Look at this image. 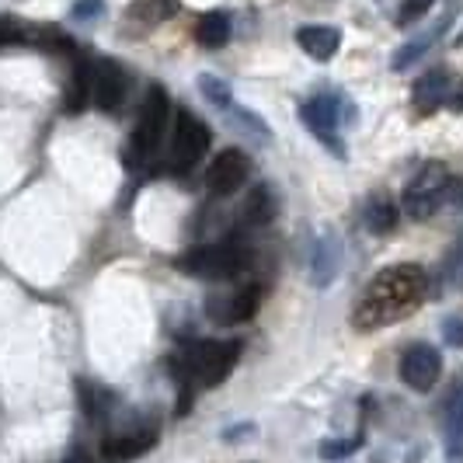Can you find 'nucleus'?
I'll use <instances>...</instances> for the list:
<instances>
[{
  "instance_id": "obj_27",
  "label": "nucleus",
  "mask_w": 463,
  "mask_h": 463,
  "mask_svg": "<svg viewBox=\"0 0 463 463\" xmlns=\"http://www.w3.org/2000/svg\"><path fill=\"white\" fill-rule=\"evenodd\" d=\"M432 7H436V0H404L401 11H397V24H401V28H411V24L421 22Z\"/></svg>"
},
{
  "instance_id": "obj_30",
  "label": "nucleus",
  "mask_w": 463,
  "mask_h": 463,
  "mask_svg": "<svg viewBox=\"0 0 463 463\" xmlns=\"http://www.w3.org/2000/svg\"><path fill=\"white\" fill-rule=\"evenodd\" d=\"M442 342L449 348H463V317H446L442 321Z\"/></svg>"
},
{
  "instance_id": "obj_12",
  "label": "nucleus",
  "mask_w": 463,
  "mask_h": 463,
  "mask_svg": "<svg viewBox=\"0 0 463 463\" xmlns=\"http://www.w3.org/2000/svg\"><path fill=\"white\" fill-rule=\"evenodd\" d=\"M442 446L446 463H463V380L453 383V391L442 401Z\"/></svg>"
},
{
  "instance_id": "obj_35",
  "label": "nucleus",
  "mask_w": 463,
  "mask_h": 463,
  "mask_svg": "<svg viewBox=\"0 0 463 463\" xmlns=\"http://www.w3.org/2000/svg\"><path fill=\"white\" fill-rule=\"evenodd\" d=\"M457 258H463V233L457 237Z\"/></svg>"
},
{
  "instance_id": "obj_32",
  "label": "nucleus",
  "mask_w": 463,
  "mask_h": 463,
  "mask_svg": "<svg viewBox=\"0 0 463 463\" xmlns=\"http://www.w3.org/2000/svg\"><path fill=\"white\" fill-rule=\"evenodd\" d=\"M453 112H463V80H457V88H453V94H449V101H446Z\"/></svg>"
},
{
  "instance_id": "obj_5",
  "label": "nucleus",
  "mask_w": 463,
  "mask_h": 463,
  "mask_svg": "<svg viewBox=\"0 0 463 463\" xmlns=\"http://www.w3.org/2000/svg\"><path fill=\"white\" fill-rule=\"evenodd\" d=\"M449 167L442 161L425 164L415 178L404 188V216L411 220H429L436 209L446 203V188H449Z\"/></svg>"
},
{
  "instance_id": "obj_14",
  "label": "nucleus",
  "mask_w": 463,
  "mask_h": 463,
  "mask_svg": "<svg viewBox=\"0 0 463 463\" xmlns=\"http://www.w3.org/2000/svg\"><path fill=\"white\" fill-rule=\"evenodd\" d=\"M457 7H460V0H453V4L446 7V14H442L439 22L432 24L425 35H418V39H411V43H404V46L397 49L394 56H391V70H397V73H401V70L415 67L418 60H421V56H425V52H429V49L436 46L442 35H446V28H449L453 14H457Z\"/></svg>"
},
{
  "instance_id": "obj_22",
  "label": "nucleus",
  "mask_w": 463,
  "mask_h": 463,
  "mask_svg": "<svg viewBox=\"0 0 463 463\" xmlns=\"http://www.w3.org/2000/svg\"><path fill=\"white\" fill-rule=\"evenodd\" d=\"M126 14L137 24L154 28V24H164L167 18L178 14V0H133V4L126 7Z\"/></svg>"
},
{
  "instance_id": "obj_28",
  "label": "nucleus",
  "mask_w": 463,
  "mask_h": 463,
  "mask_svg": "<svg viewBox=\"0 0 463 463\" xmlns=\"http://www.w3.org/2000/svg\"><path fill=\"white\" fill-rule=\"evenodd\" d=\"M105 14V0H77L70 7V18L73 22H98Z\"/></svg>"
},
{
  "instance_id": "obj_20",
  "label": "nucleus",
  "mask_w": 463,
  "mask_h": 463,
  "mask_svg": "<svg viewBox=\"0 0 463 463\" xmlns=\"http://www.w3.org/2000/svg\"><path fill=\"white\" fill-rule=\"evenodd\" d=\"M397 220H401V209H397L387 195H373L370 203H366V209H363V223H366V231L376 233V237L394 231Z\"/></svg>"
},
{
  "instance_id": "obj_29",
  "label": "nucleus",
  "mask_w": 463,
  "mask_h": 463,
  "mask_svg": "<svg viewBox=\"0 0 463 463\" xmlns=\"http://www.w3.org/2000/svg\"><path fill=\"white\" fill-rule=\"evenodd\" d=\"M28 43V32L11 18H0V49L4 46H24Z\"/></svg>"
},
{
  "instance_id": "obj_11",
  "label": "nucleus",
  "mask_w": 463,
  "mask_h": 463,
  "mask_svg": "<svg viewBox=\"0 0 463 463\" xmlns=\"http://www.w3.org/2000/svg\"><path fill=\"white\" fill-rule=\"evenodd\" d=\"M342 258H345V248H342L338 233L325 231L314 241V251H310V282L317 289H327L338 276V269H342Z\"/></svg>"
},
{
  "instance_id": "obj_4",
  "label": "nucleus",
  "mask_w": 463,
  "mask_h": 463,
  "mask_svg": "<svg viewBox=\"0 0 463 463\" xmlns=\"http://www.w3.org/2000/svg\"><path fill=\"white\" fill-rule=\"evenodd\" d=\"M300 118H303V126L321 139L335 157H345L348 150L338 133H342V122H345V118L355 122V105H352V101H345L342 94H317V98L303 101Z\"/></svg>"
},
{
  "instance_id": "obj_17",
  "label": "nucleus",
  "mask_w": 463,
  "mask_h": 463,
  "mask_svg": "<svg viewBox=\"0 0 463 463\" xmlns=\"http://www.w3.org/2000/svg\"><path fill=\"white\" fill-rule=\"evenodd\" d=\"M297 43H300V49L310 60L327 63L338 52V46H342V32L331 28V24H303L300 32H297Z\"/></svg>"
},
{
  "instance_id": "obj_16",
  "label": "nucleus",
  "mask_w": 463,
  "mask_h": 463,
  "mask_svg": "<svg viewBox=\"0 0 463 463\" xmlns=\"http://www.w3.org/2000/svg\"><path fill=\"white\" fill-rule=\"evenodd\" d=\"M457 88V80H453V73L449 70H432V73H425L421 80H415V91H411V101H415L418 112H436L439 105L449 101V94Z\"/></svg>"
},
{
  "instance_id": "obj_1",
  "label": "nucleus",
  "mask_w": 463,
  "mask_h": 463,
  "mask_svg": "<svg viewBox=\"0 0 463 463\" xmlns=\"http://www.w3.org/2000/svg\"><path fill=\"white\" fill-rule=\"evenodd\" d=\"M425 289H429V276L421 265H391L373 279L366 293L359 297L352 325L363 327V331L394 325L425 300Z\"/></svg>"
},
{
  "instance_id": "obj_2",
  "label": "nucleus",
  "mask_w": 463,
  "mask_h": 463,
  "mask_svg": "<svg viewBox=\"0 0 463 463\" xmlns=\"http://www.w3.org/2000/svg\"><path fill=\"white\" fill-rule=\"evenodd\" d=\"M241 359V342H192V345L171 359V373H178L182 387H185L188 401H192V387H220L233 373Z\"/></svg>"
},
{
  "instance_id": "obj_34",
  "label": "nucleus",
  "mask_w": 463,
  "mask_h": 463,
  "mask_svg": "<svg viewBox=\"0 0 463 463\" xmlns=\"http://www.w3.org/2000/svg\"><path fill=\"white\" fill-rule=\"evenodd\" d=\"M67 463H94V460H91V457H84V453H73Z\"/></svg>"
},
{
  "instance_id": "obj_36",
  "label": "nucleus",
  "mask_w": 463,
  "mask_h": 463,
  "mask_svg": "<svg viewBox=\"0 0 463 463\" xmlns=\"http://www.w3.org/2000/svg\"><path fill=\"white\" fill-rule=\"evenodd\" d=\"M457 46H463V32H460V35H457Z\"/></svg>"
},
{
  "instance_id": "obj_26",
  "label": "nucleus",
  "mask_w": 463,
  "mask_h": 463,
  "mask_svg": "<svg viewBox=\"0 0 463 463\" xmlns=\"http://www.w3.org/2000/svg\"><path fill=\"white\" fill-rule=\"evenodd\" d=\"M359 446H363L359 436H355V439H325L321 446H317V453H321V460H345V457H352Z\"/></svg>"
},
{
  "instance_id": "obj_23",
  "label": "nucleus",
  "mask_w": 463,
  "mask_h": 463,
  "mask_svg": "<svg viewBox=\"0 0 463 463\" xmlns=\"http://www.w3.org/2000/svg\"><path fill=\"white\" fill-rule=\"evenodd\" d=\"M80 408H84V415L91 418V421H101L112 411V394L105 387H98V383L80 380Z\"/></svg>"
},
{
  "instance_id": "obj_13",
  "label": "nucleus",
  "mask_w": 463,
  "mask_h": 463,
  "mask_svg": "<svg viewBox=\"0 0 463 463\" xmlns=\"http://www.w3.org/2000/svg\"><path fill=\"white\" fill-rule=\"evenodd\" d=\"M154 442H157V429H137V432L109 436L101 442V463H133L143 453H150Z\"/></svg>"
},
{
  "instance_id": "obj_25",
  "label": "nucleus",
  "mask_w": 463,
  "mask_h": 463,
  "mask_svg": "<svg viewBox=\"0 0 463 463\" xmlns=\"http://www.w3.org/2000/svg\"><path fill=\"white\" fill-rule=\"evenodd\" d=\"M199 91L206 94L216 109H223V112H231V109H233L231 88H227L220 77H209V73H203V77H199Z\"/></svg>"
},
{
  "instance_id": "obj_21",
  "label": "nucleus",
  "mask_w": 463,
  "mask_h": 463,
  "mask_svg": "<svg viewBox=\"0 0 463 463\" xmlns=\"http://www.w3.org/2000/svg\"><path fill=\"white\" fill-rule=\"evenodd\" d=\"M231 18L223 11H209L195 22V39H199V46L206 49H223L231 43Z\"/></svg>"
},
{
  "instance_id": "obj_3",
  "label": "nucleus",
  "mask_w": 463,
  "mask_h": 463,
  "mask_svg": "<svg viewBox=\"0 0 463 463\" xmlns=\"http://www.w3.org/2000/svg\"><path fill=\"white\" fill-rule=\"evenodd\" d=\"M248 248L244 241L227 237V241H216V244H199L185 255L178 258L175 265L192 279H233L248 269Z\"/></svg>"
},
{
  "instance_id": "obj_9",
  "label": "nucleus",
  "mask_w": 463,
  "mask_h": 463,
  "mask_svg": "<svg viewBox=\"0 0 463 463\" xmlns=\"http://www.w3.org/2000/svg\"><path fill=\"white\" fill-rule=\"evenodd\" d=\"M248 175H251L248 154L237 150V146H227V150H220V154L213 157V164L206 167V188L213 195H233L237 188L248 182Z\"/></svg>"
},
{
  "instance_id": "obj_8",
  "label": "nucleus",
  "mask_w": 463,
  "mask_h": 463,
  "mask_svg": "<svg viewBox=\"0 0 463 463\" xmlns=\"http://www.w3.org/2000/svg\"><path fill=\"white\" fill-rule=\"evenodd\" d=\"M397 376L404 380V387H411L418 394H429L442 376V355L439 348H432L429 342H415L401 352V366Z\"/></svg>"
},
{
  "instance_id": "obj_19",
  "label": "nucleus",
  "mask_w": 463,
  "mask_h": 463,
  "mask_svg": "<svg viewBox=\"0 0 463 463\" xmlns=\"http://www.w3.org/2000/svg\"><path fill=\"white\" fill-rule=\"evenodd\" d=\"M91 105V67L84 60L73 63V77H70L67 98H63V112L67 116H80Z\"/></svg>"
},
{
  "instance_id": "obj_33",
  "label": "nucleus",
  "mask_w": 463,
  "mask_h": 463,
  "mask_svg": "<svg viewBox=\"0 0 463 463\" xmlns=\"http://www.w3.org/2000/svg\"><path fill=\"white\" fill-rule=\"evenodd\" d=\"M251 432H255V429H251V425H237V429H227V432H223V439H227V442H233V439H244V436H251Z\"/></svg>"
},
{
  "instance_id": "obj_6",
  "label": "nucleus",
  "mask_w": 463,
  "mask_h": 463,
  "mask_svg": "<svg viewBox=\"0 0 463 463\" xmlns=\"http://www.w3.org/2000/svg\"><path fill=\"white\" fill-rule=\"evenodd\" d=\"M167 122H171V98L161 84H154L143 98L137 129H133V154L137 157H150L161 146V139L167 137Z\"/></svg>"
},
{
  "instance_id": "obj_10",
  "label": "nucleus",
  "mask_w": 463,
  "mask_h": 463,
  "mask_svg": "<svg viewBox=\"0 0 463 463\" xmlns=\"http://www.w3.org/2000/svg\"><path fill=\"white\" fill-rule=\"evenodd\" d=\"M91 101L105 112L116 116L126 101V73L116 60H94L91 67Z\"/></svg>"
},
{
  "instance_id": "obj_15",
  "label": "nucleus",
  "mask_w": 463,
  "mask_h": 463,
  "mask_svg": "<svg viewBox=\"0 0 463 463\" xmlns=\"http://www.w3.org/2000/svg\"><path fill=\"white\" fill-rule=\"evenodd\" d=\"M258 303H261V289H258V286H244V289H237L227 300L209 303V314H213L216 325H223V327L244 325V321H251L258 314Z\"/></svg>"
},
{
  "instance_id": "obj_18",
  "label": "nucleus",
  "mask_w": 463,
  "mask_h": 463,
  "mask_svg": "<svg viewBox=\"0 0 463 463\" xmlns=\"http://www.w3.org/2000/svg\"><path fill=\"white\" fill-rule=\"evenodd\" d=\"M279 216V195L272 185H255L244 199V220L251 227H265Z\"/></svg>"
},
{
  "instance_id": "obj_31",
  "label": "nucleus",
  "mask_w": 463,
  "mask_h": 463,
  "mask_svg": "<svg viewBox=\"0 0 463 463\" xmlns=\"http://www.w3.org/2000/svg\"><path fill=\"white\" fill-rule=\"evenodd\" d=\"M446 203L463 213V178H449V188H446Z\"/></svg>"
},
{
  "instance_id": "obj_24",
  "label": "nucleus",
  "mask_w": 463,
  "mask_h": 463,
  "mask_svg": "<svg viewBox=\"0 0 463 463\" xmlns=\"http://www.w3.org/2000/svg\"><path fill=\"white\" fill-rule=\"evenodd\" d=\"M28 46H39V49H46V52H63V49H73V43H70V35H63L60 28L43 24V28L28 32Z\"/></svg>"
},
{
  "instance_id": "obj_7",
  "label": "nucleus",
  "mask_w": 463,
  "mask_h": 463,
  "mask_svg": "<svg viewBox=\"0 0 463 463\" xmlns=\"http://www.w3.org/2000/svg\"><path fill=\"white\" fill-rule=\"evenodd\" d=\"M209 126L199 116H192L188 109L175 112V133H171V154L167 161L175 171H192L203 161V154L209 150Z\"/></svg>"
}]
</instances>
